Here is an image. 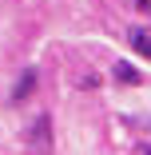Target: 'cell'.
Here are the masks:
<instances>
[{
  "label": "cell",
  "mask_w": 151,
  "mask_h": 155,
  "mask_svg": "<svg viewBox=\"0 0 151 155\" xmlns=\"http://www.w3.org/2000/svg\"><path fill=\"white\" fill-rule=\"evenodd\" d=\"M24 143H28V155H52V119L36 115L32 119V131L24 135Z\"/></svg>",
  "instance_id": "cell-1"
},
{
  "label": "cell",
  "mask_w": 151,
  "mask_h": 155,
  "mask_svg": "<svg viewBox=\"0 0 151 155\" xmlns=\"http://www.w3.org/2000/svg\"><path fill=\"white\" fill-rule=\"evenodd\" d=\"M127 40H131V48H135L139 56H147V60H151V28H131Z\"/></svg>",
  "instance_id": "cell-2"
},
{
  "label": "cell",
  "mask_w": 151,
  "mask_h": 155,
  "mask_svg": "<svg viewBox=\"0 0 151 155\" xmlns=\"http://www.w3.org/2000/svg\"><path fill=\"white\" fill-rule=\"evenodd\" d=\"M111 76H115L119 84H139V72H135L131 64H115V68H111Z\"/></svg>",
  "instance_id": "cell-3"
},
{
  "label": "cell",
  "mask_w": 151,
  "mask_h": 155,
  "mask_svg": "<svg viewBox=\"0 0 151 155\" xmlns=\"http://www.w3.org/2000/svg\"><path fill=\"white\" fill-rule=\"evenodd\" d=\"M32 87H36V72H24V80L16 84V100H24V96H28Z\"/></svg>",
  "instance_id": "cell-4"
},
{
  "label": "cell",
  "mask_w": 151,
  "mask_h": 155,
  "mask_svg": "<svg viewBox=\"0 0 151 155\" xmlns=\"http://www.w3.org/2000/svg\"><path fill=\"white\" fill-rule=\"evenodd\" d=\"M127 4H131L135 12H147V16H151V0H127Z\"/></svg>",
  "instance_id": "cell-5"
},
{
  "label": "cell",
  "mask_w": 151,
  "mask_h": 155,
  "mask_svg": "<svg viewBox=\"0 0 151 155\" xmlns=\"http://www.w3.org/2000/svg\"><path fill=\"white\" fill-rule=\"evenodd\" d=\"M143 155H151V147H143Z\"/></svg>",
  "instance_id": "cell-6"
}]
</instances>
